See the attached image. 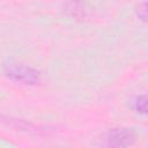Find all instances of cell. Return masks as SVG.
<instances>
[{"label": "cell", "instance_id": "6da1fadb", "mask_svg": "<svg viewBox=\"0 0 148 148\" xmlns=\"http://www.w3.org/2000/svg\"><path fill=\"white\" fill-rule=\"evenodd\" d=\"M3 72L9 79L24 84H36L40 80L38 71L28 65L13 60H8L3 64Z\"/></svg>", "mask_w": 148, "mask_h": 148}, {"label": "cell", "instance_id": "7a4b0ae2", "mask_svg": "<svg viewBox=\"0 0 148 148\" xmlns=\"http://www.w3.org/2000/svg\"><path fill=\"white\" fill-rule=\"evenodd\" d=\"M135 133L131 128H112L104 134L103 145L108 147H128L135 141Z\"/></svg>", "mask_w": 148, "mask_h": 148}, {"label": "cell", "instance_id": "3957f363", "mask_svg": "<svg viewBox=\"0 0 148 148\" xmlns=\"http://www.w3.org/2000/svg\"><path fill=\"white\" fill-rule=\"evenodd\" d=\"M134 109L136 112L148 116V96H139L134 102Z\"/></svg>", "mask_w": 148, "mask_h": 148}, {"label": "cell", "instance_id": "277c9868", "mask_svg": "<svg viewBox=\"0 0 148 148\" xmlns=\"http://www.w3.org/2000/svg\"><path fill=\"white\" fill-rule=\"evenodd\" d=\"M135 13H136V16L141 21L148 22V2H141V3H139L136 6V8H135Z\"/></svg>", "mask_w": 148, "mask_h": 148}]
</instances>
